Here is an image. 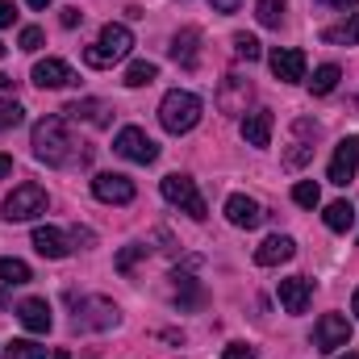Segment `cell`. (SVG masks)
Wrapping results in <instances>:
<instances>
[{"label": "cell", "instance_id": "obj_2", "mask_svg": "<svg viewBox=\"0 0 359 359\" xmlns=\"http://www.w3.org/2000/svg\"><path fill=\"white\" fill-rule=\"evenodd\" d=\"M201 113H205L201 96L188 92V88H172L163 100H159V121H163L168 134H188V130H196Z\"/></svg>", "mask_w": 359, "mask_h": 359}, {"label": "cell", "instance_id": "obj_27", "mask_svg": "<svg viewBox=\"0 0 359 359\" xmlns=\"http://www.w3.org/2000/svg\"><path fill=\"white\" fill-rule=\"evenodd\" d=\"M292 201H297L301 209H318V205H322V188H318L313 180H301V184L292 188Z\"/></svg>", "mask_w": 359, "mask_h": 359}, {"label": "cell", "instance_id": "obj_43", "mask_svg": "<svg viewBox=\"0 0 359 359\" xmlns=\"http://www.w3.org/2000/svg\"><path fill=\"white\" fill-rule=\"evenodd\" d=\"M25 4H29V8H46L50 0H25Z\"/></svg>", "mask_w": 359, "mask_h": 359}, {"label": "cell", "instance_id": "obj_21", "mask_svg": "<svg viewBox=\"0 0 359 359\" xmlns=\"http://www.w3.org/2000/svg\"><path fill=\"white\" fill-rule=\"evenodd\" d=\"M109 104L104 100H76V104H67L63 109V117H72V121H92V126H109Z\"/></svg>", "mask_w": 359, "mask_h": 359}, {"label": "cell", "instance_id": "obj_36", "mask_svg": "<svg viewBox=\"0 0 359 359\" xmlns=\"http://www.w3.org/2000/svg\"><path fill=\"white\" fill-rule=\"evenodd\" d=\"M222 359H255V347H247V343H230Z\"/></svg>", "mask_w": 359, "mask_h": 359}, {"label": "cell", "instance_id": "obj_1", "mask_svg": "<svg viewBox=\"0 0 359 359\" xmlns=\"http://www.w3.org/2000/svg\"><path fill=\"white\" fill-rule=\"evenodd\" d=\"M29 147H34V155H38L42 163H50V168H67V163L76 159V138H72V130H67V117H59V113H50V117H42V121L34 126Z\"/></svg>", "mask_w": 359, "mask_h": 359}, {"label": "cell", "instance_id": "obj_32", "mask_svg": "<svg viewBox=\"0 0 359 359\" xmlns=\"http://www.w3.org/2000/svg\"><path fill=\"white\" fill-rule=\"evenodd\" d=\"M147 251H151L147 243H130V247H126V251L117 255V271H130L134 264H138V259H142V255H147Z\"/></svg>", "mask_w": 359, "mask_h": 359}, {"label": "cell", "instance_id": "obj_40", "mask_svg": "<svg viewBox=\"0 0 359 359\" xmlns=\"http://www.w3.org/2000/svg\"><path fill=\"white\" fill-rule=\"evenodd\" d=\"M17 88V80H13V76H4V72H0V92H13Z\"/></svg>", "mask_w": 359, "mask_h": 359}, {"label": "cell", "instance_id": "obj_18", "mask_svg": "<svg viewBox=\"0 0 359 359\" xmlns=\"http://www.w3.org/2000/svg\"><path fill=\"white\" fill-rule=\"evenodd\" d=\"M34 251H38V255H46V259H67V255H72L67 234H63V230H55V226H38V230H34Z\"/></svg>", "mask_w": 359, "mask_h": 359}, {"label": "cell", "instance_id": "obj_33", "mask_svg": "<svg viewBox=\"0 0 359 359\" xmlns=\"http://www.w3.org/2000/svg\"><path fill=\"white\" fill-rule=\"evenodd\" d=\"M17 46H21V50H29V55H34V50H42V29H38V25H25V29H21V38H17Z\"/></svg>", "mask_w": 359, "mask_h": 359}, {"label": "cell", "instance_id": "obj_35", "mask_svg": "<svg viewBox=\"0 0 359 359\" xmlns=\"http://www.w3.org/2000/svg\"><path fill=\"white\" fill-rule=\"evenodd\" d=\"M59 21H63V29H76V25H80V21H84V13H80V8H76V4H67V8H63V13H59Z\"/></svg>", "mask_w": 359, "mask_h": 359}, {"label": "cell", "instance_id": "obj_42", "mask_svg": "<svg viewBox=\"0 0 359 359\" xmlns=\"http://www.w3.org/2000/svg\"><path fill=\"white\" fill-rule=\"evenodd\" d=\"M334 8H351V4H359V0H330Z\"/></svg>", "mask_w": 359, "mask_h": 359}, {"label": "cell", "instance_id": "obj_9", "mask_svg": "<svg viewBox=\"0 0 359 359\" xmlns=\"http://www.w3.org/2000/svg\"><path fill=\"white\" fill-rule=\"evenodd\" d=\"M134 192H138L134 180L121 176V172H100V176H92V196L104 201V205H130Z\"/></svg>", "mask_w": 359, "mask_h": 359}, {"label": "cell", "instance_id": "obj_31", "mask_svg": "<svg viewBox=\"0 0 359 359\" xmlns=\"http://www.w3.org/2000/svg\"><path fill=\"white\" fill-rule=\"evenodd\" d=\"M21 117H25V109H21L17 100H4V96H0V130H13V126H21Z\"/></svg>", "mask_w": 359, "mask_h": 359}, {"label": "cell", "instance_id": "obj_19", "mask_svg": "<svg viewBox=\"0 0 359 359\" xmlns=\"http://www.w3.org/2000/svg\"><path fill=\"white\" fill-rule=\"evenodd\" d=\"M17 318H21V326H25L29 334H46V330H50V305H46L42 297L21 301V305H17Z\"/></svg>", "mask_w": 359, "mask_h": 359}, {"label": "cell", "instance_id": "obj_37", "mask_svg": "<svg viewBox=\"0 0 359 359\" xmlns=\"http://www.w3.org/2000/svg\"><path fill=\"white\" fill-rule=\"evenodd\" d=\"M13 17H17L13 0H0V29H8V25H13Z\"/></svg>", "mask_w": 359, "mask_h": 359}, {"label": "cell", "instance_id": "obj_16", "mask_svg": "<svg viewBox=\"0 0 359 359\" xmlns=\"http://www.w3.org/2000/svg\"><path fill=\"white\" fill-rule=\"evenodd\" d=\"M172 59H176L184 72H196L201 67V29L196 25H184L176 38H172Z\"/></svg>", "mask_w": 359, "mask_h": 359}, {"label": "cell", "instance_id": "obj_23", "mask_svg": "<svg viewBox=\"0 0 359 359\" xmlns=\"http://www.w3.org/2000/svg\"><path fill=\"white\" fill-rule=\"evenodd\" d=\"M155 80H159V67H155L151 59L130 63V67H126V76H121V84H126V88H147V84H155Z\"/></svg>", "mask_w": 359, "mask_h": 359}, {"label": "cell", "instance_id": "obj_29", "mask_svg": "<svg viewBox=\"0 0 359 359\" xmlns=\"http://www.w3.org/2000/svg\"><path fill=\"white\" fill-rule=\"evenodd\" d=\"M230 42H234V55H238V59H247V63H255V59L264 55V46H259V38H251V34H234Z\"/></svg>", "mask_w": 359, "mask_h": 359}, {"label": "cell", "instance_id": "obj_46", "mask_svg": "<svg viewBox=\"0 0 359 359\" xmlns=\"http://www.w3.org/2000/svg\"><path fill=\"white\" fill-rule=\"evenodd\" d=\"M343 359H359V355H343Z\"/></svg>", "mask_w": 359, "mask_h": 359}, {"label": "cell", "instance_id": "obj_24", "mask_svg": "<svg viewBox=\"0 0 359 359\" xmlns=\"http://www.w3.org/2000/svg\"><path fill=\"white\" fill-rule=\"evenodd\" d=\"M322 217H326V226H330L334 234H343V230H351V222H355V205H351V201H330Z\"/></svg>", "mask_w": 359, "mask_h": 359}, {"label": "cell", "instance_id": "obj_39", "mask_svg": "<svg viewBox=\"0 0 359 359\" xmlns=\"http://www.w3.org/2000/svg\"><path fill=\"white\" fill-rule=\"evenodd\" d=\"M72 243H76V247H80V243H84V247H92V243H96V234H92V230H84V226H76V230H72Z\"/></svg>", "mask_w": 359, "mask_h": 359}, {"label": "cell", "instance_id": "obj_15", "mask_svg": "<svg viewBox=\"0 0 359 359\" xmlns=\"http://www.w3.org/2000/svg\"><path fill=\"white\" fill-rule=\"evenodd\" d=\"M309 297H313V280L309 276L280 280V305H284V313H305L309 309Z\"/></svg>", "mask_w": 359, "mask_h": 359}, {"label": "cell", "instance_id": "obj_38", "mask_svg": "<svg viewBox=\"0 0 359 359\" xmlns=\"http://www.w3.org/2000/svg\"><path fill=\"white\" fill-rule=\"evenodd\" d=\"M209 8H213V13H238L243 0H209Z\"/></svg>", "mask_w": 359, "mask_h": 359}, {"label": "cell", "instance_id": "obj_34", "mask_svg": "<svg viewBox=\"0 0 359 359\" xmlns=\"http://www.w3.org/2000/svg\"><path fill=\"white\" fill-rule=\"evenodd\" d=\"M309 159H313V147H301V142H297V147L284 155V168H301V163H309Z\"/></svg>", "mask_w": 359, "mask_h": 359}, {"label": "cell", "instance_id": "obj_5", "mask_svg": "<svg viewBox=\"0 0 359 359\" xmlns=\"http://www.w3.org/2000/svg\"><path fill=\"white\" fill-rule=\"evenodd\" d=\"M159 192H163V201H172V205H180L188 217H205V196H201V188H196V180L192 176H163V184H159Z\"/></svg>", "mask_w": 359, "mask_h": 359}, {"label": "cell", "instance_id": "obj_30", "mask_svg": "<svg viewBox=\"0 0 359 359\" xmlns=\"http://www.w3.org/2000/svg\"><path fill=\"white\" fill-rule=\"evenodd\" d=\"M8 359H46V347H38L29 339H13L8 343Z\"/></svg>", "mask_w": 359, "mask_h": 359}, {"label": "cell", "instance_id": "obj_22", "mask_svg": "<svg viewBox=\"0 0 359 359\" xmlns=\"http://www.w3.org/2000/svg\"><path fill=\"white\" fill-rule=\"evenodd\" d=\"M322 42H330V46H359V13H351L339 25H326L322 29Z\"/></svg>", "mask_w": 359, "mask_h": 359}, {"label": "cell", "instance_id": "obj_10", "mask_svg": "<svg viewBox=\"0 0 359 359\" xmlns=\"http://www.w3.org/2000/svg\"><path fill=\"white\" fill-rule=\"evenodd\" d=\"M355 172H359V138L351 134V138H343V142L334 147V159H330L326 180H330V184H339V188H347V184L355 180Z\"/></svg>", "mask_w": 359, "mask_h": 359}, {"label": "cell", "instance_id": "obj_28", "mask_svg": "<svg viewBox=\"0 0 359 359\" xmlns=\"http://www.w3.org/2000/svg\"><path fill=\"white\" fill-rule=\"evenodd\" d=\"M0 280L4 284H29L34 276H29V264H21V259H0Z\"/></svg>", "mask_w": 359, "mask_h": 359}, {"label": "cell", "instance_id": "obj_45", "mask_svg": "<svg viewBox=\"0 0 359 359\" xmlns=\"http://www.w3.org/2000/svg\"><path fill=\"white\" fill-rule=\"evenodd\" d=\"M4 50H8V46H4V42H0V59H4Z\"/></svg>", "mask_w": 359, "mask_h": 359}, {"label": "cell", "instance_id": "obj_12", "mask_svg": "<svg viewBox=\"0 0 359 359\" xmlns=\"http://www.w3.org/2000/svg\"><path fill=\"white\" fill-rule=\"evenodd\" d=\"M251 96H255L251 80H243V76L230 72V76L222 80V88H217V109H222V113H247Z\"/></svg>", "mask_w": 359, "mask_h": 359}, {"label": "cell", "instance_id": "obj_8", "mask_svg": "<svg viewBox=\"0 0 359 359\" xmlns=\"http://www.w3.org/2000/svg\"><path fill=\"white\" fill-rule=\"evenodd\" d=\"M72 305H76V326H84V330L117 326V305L104 297H72Z\"/></svg>", "mask_w": 359, "mask_h": 359}, {"label": "cell", "instance_id": "obj_25", "mask_svg": "<svg viewBox=\"0 0 359 359\" xmlns=\"http://www.w3.org/2000/svg\"><path fill=\"white\" fill-rule=\"evenodd\" d=\"M339 80H343V72H339L334 63H322V67L313 72V80H309V92H313V96H330V92L339 88Z\"/></svg>", "mask_w": 359, "mask_h": 359}, {"label": "cell", "instance_id": "obj_7", "mask_svg": "<svg viewBox=\"0 0 359 359\" xmlns=\"http://www.w3.org/2000/svg\"><path fill=\"white\" fill-rule=\"evenodd\" d=\"M347 343H351V322H347L343 313H322L318 326H313V347H318L322 355H334V351H343Z\"/></svg>", "mask_w": 359, "mask_h": 359}, {"label": "cell", "instance_id": "obj_26", "mask_svg": "<svg viewBox=\"0 0 359 359\" xmlns=\"http://www.w3.org/2000/svg\"><path fill=\"white\" fill-rule=\"evenodd\" d=\"M284 8H288V0H255V17H259V25H268V29H276V25L284 21Z\"/></svg>", "mask_w": 359, "mask_h": 359}, {"label": "cell", "instance_id": "obj_11", "mask_svg": "<svg viewBox=\"0 0 359 359\" xmlns=\"http://www.w3.org/2000/svg\"><path fill=\"white\" fill-rule=\"evenodd\" d=\"M268 63L280 84H301L305 80V50H297V46H276L268 55Z\"/></svg>", "mask_w": 359, "mask_h": 359}, {"label": "cell", "instance_id": "obj_44", "mask_svg": "<svg viewBox=\"0 0 359 359\" xmlns=\"http://www.w3.org/2000/svg\"><path fill=\"white\" fill-rule=\"evenodd\" d=\"M351 313L359 318V288H355V297H351Z\"/></svg>", "mask_w": 359, "mask_h": 359}, {"label": "cell", "instance_id": "obj_41", "mask_svg": "<svg viewBox=\"0 0 359 359\" xmlns=\"http://www.w3.org/2000/svg\"><path fill=\"white\" fill-rule=\"evenodd\" d=\"M8 172H13V159H8V155H0V180L8 176Z\"/></svg>", "mask_w": 359, "mask_h": 359}, {"label": "cell", "instance_id": "obj_17", "mask_svg": "<svg viewBox=\"0 0 359 359\" xmlns=\"http://www.w3.org/2000/svg\"><path fill=\"white\" fill-rule=\"evenodd\" d=\"M297 255V243L288 238V234H271V238H264L259 247H255V264L259 268H280V264H288Z\"/></svg>", "mask_w": 359, "mask_h": 359}, {"label": "cell", "instance_id": "obj_4", "mask_svg": "<svg viewBox=\"0 0 359 359\" xmlns=\"http://www.w3.org/2000/svg\"><path fill=\"white\" fill-rule=\"evenodd\" d=\"M113 151L121 155V159H130V163H155L159 159V142L147 134V130H138V126H126V130H117V138H113Z\"/></svg>", "mask_w": 359, "mask_h": 359}, {"label": "cell", "instance_id": "obj_13", "mask_svg": "<svg viewBox=\"0 0 359 359\" xmlns=\"http://www.w3.org/2000/svg\"><path fill=\"white\" fill-rule=\"evenodd\" d=\"M80 76L72 72V63H63V59H38L34 63V84L38 88H72Z\"/></svg>", "mask_w": 359, "mask_h": 359}, {"label": "cell", "instance_id": "obj_6", "mask_svg": "<svg viewBox=\"0 0 359 359\" xmlns=\"http://www.w3.org/2000/svg\"><path fill=\"white\" fill-rule=\"evenodd\" d=\"M38 213H46V188L21 184V188L8 192V201H4V217H8V222H29V217H38Z\"/></svg>", "mask_w": 359, "mask_h": 359}, {"label": "cell", "instance_id": "obj_3", "mask_svg": "<svg viewBox=\"0 0 359 359\" xmlns=\"http://www.w3.org/2000/svg\"><path fill=\"white\" fill-rule=\"evenodd\" d=\"M130 50H134V34H130V25L109 21V25L100 29L96 46L84 50V63H88V67H113V63H121Z\"/></svg>", "mask_w": 359, "mask_h": 359}, {"label": "cell", "instance_id": "obj_14", "mask_svg": "<svg viewBox=\"0 0 359 359\" xmlns=\"http://www.w3.org/2000/svg\"><path fill=\"white\" fill-rule=\"evenodd\" d=\"M226 217H230V226H238V230H255V226H264V205L259 201H251V196H243V192H234L230 201H226Z\"/></svg>", "mask_w": 359, "mask_h": 359}, {"label": "cell", "instance_id": "obj_20", "mask_svg": "<svg viewBox=\"0 0 359 359\" xmlns=\"http://www.w3.org/2000/svg\"><path fill=\"white\" fill-rule=\"evenodd\" d=\"M271 126H276L271 109H255V113L243 117V138H247L251 147H271Z\"/></svg>", "mask_w": 359, "mask_h": 359}]
</instances>
